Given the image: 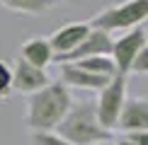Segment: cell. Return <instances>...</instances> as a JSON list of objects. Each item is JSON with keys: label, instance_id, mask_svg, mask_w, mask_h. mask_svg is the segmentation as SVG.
Here are the masks:
<instances>
[{"label": "cell", "instance_id": "obj_19", "mask_svg": "<svg viewBox=\"0 0 148 145\" xmlns=\"http://www.w3.org/2000/svg\"><path fill=\"white\" fill-rule=\"evenodd\" d=\"M56 3H63V5H73V3H80V0H56Z\"/></svg>", "mask_w": 148, "mask_h": 145}, {"label": "cell", "instance_id": "obj_12", "mask_svg": "<svg viewBox=\"0 0 148 145\" xmlns=\"http://www.w3.org/2000/svg\"><path fill=\"white\" fill-rule=\"evenodd\" d=\"M3 7H8L17 15H46L56 7V0H0Z\"/></svg>", "mask_w": 148, "mask_h": 145}, {"label": "cell", "instance_id": "obj_16", "mask_svg": "<svg viewBox=\"0 0 148 145\" xmlns=\"http://www.w3.org/2000/svg\"><path fill=\"white\" fill-rule=\"evenodd\" d=\"M131 72H134V75H148V46L141 51V56L136 58V63H134Z\"/></svg>", "mask_w": 148, "mask_h": 145}, {"label": "cell", "instance_id": "obj_7", "mask_svg": "<svg viewBox=\"0 0 148 145\" xmlns=\"http://www.w3.org/2000/svg\"><path fill=\"white\" fill-rule=\"evenodd\" d=\"M51 82L53 80L49 77L46 70L34 68V65H29L27 60H22L20 56H17L15 68H12V89H15V92L32 97L36 92H41L44 87H49Z\"/></svg>", "mask_w": 148, "mask_h": 145}, {"label": "cell", "instance_id": "obj_2", "mask_svg": "<svg viewBox=\"0 0 148 145\" xmlns=\"http://www.w3.org/2000/svg\"><path fill=\"white\" fill-rule=\"evenodd\" d=\"M56 133L61 138H66L71 145H95L102 140H112V133L102 128L100 119H97L95 102L90 99H75L73 109L61 121Z\"/></svg>", "mask_w": 148, "mask_h": 145}, {"label": "cell", "instance_id": "obj_3", "mask_svg": "<svg viewBox=\"0 0 148 145\" xmlns=\"http://www.w3.org/2000/svg\"><path fill=\"white\" fill-rule=\"evenodd\" d=\"M148 20V0H124L104 7L90 20L92 29H102V32H131L136 27H143Z\"/></svg>", "mask_w": 148, "mask_h": 145}, {"label": "cell", "instance_id": "obj_11", "mask_svg": "<svg viewBox=\"0 0 148 145\" xmlns=\"http://www.w3.org/2000/svg\"><path fill=\"white\" fill-rule=\"evenodd\" d=\"M20 58L27 60V63L34 65V68L46 70L49 65L53 63L56 53H53V48H51L49 36H32V39H27V41L22 44V48H20Z\"/></svg>", "mask_w": 148, "mask_h": 145}, {"label": "cell", "instance_id": "obj_8", "mask_svg": "<svg viewBox=\"0 0 148 145\" xmlns=\"http://www.w3.org/2000/svg\"><path fill=\"white\" fill-rule=\"evenodd\" d=\"M90 32H92L90 22H71V24H63L61 29H56V32L49 36V41H51V48H53V53H56V58L71 53L78 44H83V41L88 39Z\"/></svg>", "mask_w": 148, "mask_h": 145}, {"label": "cell", "instance_id": "obj_6", "mask_svg": "<svg viewBox=\"0 0 148 145\" xmlns=\"http://www.w3.org/2000/svg\"><path fill=\"white\" fill-rule=\"evenodd\" d=\"M112 44H114L112 34L102 32V29H92L83 44H78L66 56L53 58V63L63 65V63H78V60H85V58H95V56H112Z\"/></svg>", "mask_w": 148, "mask_h": 145}, {"label": "cell", "instance_id": "obj_1", "mask_svg": "<svg viewBox=\"0 0 148 145\" xmlns=\"http://www.w3.org/2000/svg\"><path fill=\"white\" fill-rule=\"evenodd\" d=\"M73 104H75L73 92L61 80H56L41 92L27 97L24 123L29 126V131H56L61 121L68 116Z\"/></svg>", "mask_w": 148, "mask_h": 145}, {"label": "cell", "instance_id": "obj_4", "mask_svg": "<svg viewBox=\"0 0 148 145\" xmlns=\"http://www.w3.org/2000/svg\"><path fill=\"white\" fill-rule=\"evenodd\" d=\"M126 82L129 77L126 75H114L109 85L97 92V99H95V109H97V119H100L102 128L112 133L119 123V116H121V109L126 104Z\"/></svg>", "mask_w": 148, "mask_h": 145}, {"label": "cell", "instance_id": "obj_18", "mask_svg": "<svg viewBox=\"0 0 148 145\" xmlns=\"http://www.w3.org/2000/svg\"><path fill=\"white\" fill-rule=\"evenodd\" d=\"M114 145H134V143L129 140V138H124V136H121V138H116V140H114Z\"/></svg>", "mask_w": 148, "mask_h": 145}, {"label": "cell", "instance_id": "obj_14", "mask_svg": "<svg viewBox=\"0 0 148 145\" xmlns=\"http://www.w3.org/2000/svg\"><path fill=\"white\" fill-rule=\"evenodd\" d=\"M29 143L32 145H71L56 131H32L29 133Z\"/></svg>", "mask_w": 148, "mask_h": 145}, {"label": "cell", "instance_id": "obj_20", "mask_svg": "<svg viewBox=\"0 0 148 145\" xmlns=\"http://www.w3.org/2000/svg\"><path fill=\"white\" fill-rule=\"evenodd\" d=\"M95 145H114V140H102V143H95Z\"/></svg>", "mask_w": 148, "mask_h": 145}, {"label": "cell", "instance_id": "obj_15", "mask_svg": "<svg viewBox=\"0 0 148 145\" xmlns=\"http://www.w3.org/2000/svg\"><path fill=\"white\" fill-rule=\"evenodd\" d=\"M12 92V68L0 60V99H8Z\"/></svg>", "mask_w": 148, "mask_h": 145}, {"label": "cell", "instance_id": "obj_13", "mask_svg": "<svg viewBox=\"0 0 148 145\" xmlns=\"http://www.w3.org/2000/svg\"><path fill=\"white\" fill-rule=\"evenodd\" d=\"M75 65H80L83 70L92 72V75H100V77H107V80H112L116 75V65L112 56H95V58H85V60H78Z\"/></svg>", "mask_w": 148, "mask_h": 145}, {"label": "cell", "instance_id": "obj_10", "mask_svg": "<svg viewBox=\"0 0 148 145\" xmlns=\"http://www.w3.org/2000/svg\"><path fill=\"white\" fill-rule=\"evenodd\" d=\"M58 70H61V82H63L68 89L75 87V89H85V92H102V89L109 85L107 77L92 75V72L83 70L75 63H63V65H58Z\"/></svg>", "mask_w": 148, "mask_h": 145}, {"label": "cell", "instance_id": "obj_5", "mask_svg": "<svg viewBox=\"0 0 148 145\" xmlns=\"http://www.w3.org/2000/svg\"><path fill=\"white\" fill-rule=\"evenodd\" d=\"M148 46V32L143 27H136L131 32H124L116 36L112 44V60L116 65V75H131V68L141 56V51Z\"/></svg>", "mask_w": 148, "mask_h": 145}, {"label": "cell", "instance_id": "obj_17", "mask_svg": "<svg viewBox=\"0 0 148 145\" xmlns=\"http://www.w3.org/2000/svg\"><path fill=\"white\" fill-rule=\"evenodd\" d=\"M124 138H129L134 145H148V131H141V133H126Z\"/></svg>", "mask_w": 148, "mask_h": 145}, {"label": "cell", "instance_id": "obj_9", "mask_svg": "<svg viewBox=\"0 0 148 145\" xmlns=\"http://www.w3.org/2000/svg\"><path fill=\"white\" fill-rule=\"evenodd\" d=\"M116 128L121 133H141L148 131V99L146 97H126Z\"/></svg>", "mask_w": 148, "mask_h": 145}]
</instances>
